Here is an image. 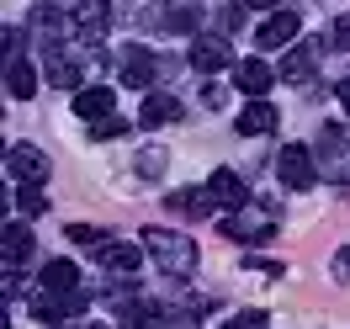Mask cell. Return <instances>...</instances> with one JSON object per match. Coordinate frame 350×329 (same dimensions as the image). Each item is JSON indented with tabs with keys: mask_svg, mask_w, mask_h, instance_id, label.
<instances>
[{
	"mask_svg": "<svg viewBox=\"0 0 350 329\" xmlns=\"http://www.w3.org/2000/svg\"><path fill=\"white\" fill-rule=\"evenodd\" d=\"M117 75H122V85L144 90V85H154V75H159V59H154L149 48L128 43V48H117Z\"/></svg>",
	"mask_w": 350,
	"mask_h": 329,
	"instance_id": "3957f363",
	"label": "cell"
},
{
	"mask_svg": "<svg viewBox=\"0 0 350 329\" xmlns=\"http://www.w3.org/2000/svg\"><path fill=\"white\" fill-rule=\"evenodd\" d=\"M297 32H303V16H297V11H276V16L255 32V43H260V48H286Z\"/></svg>",
	"mask_w": 350,
	"mask_h": 329,
	"instance_id": "30bf717a",
	"label": "cell"
},
{
	"mask_svg": "<svg viewBox=\"0 0 350 329\" xmlns=\"http://www.w3.org/2000/svg\"><path fill=\"white\" fill-rule=\"evenodd\" d=\"M223 101H228V96H223V85H202V107H207V111H218Z\"/></svg>",
	"mask_w": 350,
	"mask_h": 329,
	"instance_id": "4316f807",
	"label": "cell"
},
{
	"mask_svg": "<svg viewBox=\"0 0 350 329\" xmlns=\"http://www.w3.org/2000/svg\"><path fill=\"white\" fill-rule=\"evenodd\" d=\"M144 22L159 27V32H191V27H197V11H191V5H159V11H149Z\"/></svg>",
	"mask_w": 350,
	"mask_h": 329,
	"instance_id": "5bb4252c",
	"label": "cell"
},
{
	"mask_svg": "<svg viewBox=\"0 0 350 329\" xmlns=\"http://www.w3.org/2000/svg\"><path fill=\"white\" fill-rule=\"evenodd\" d=\"M32 250H38L32 228H27V223H5V234H0V255H5V271L27 265V261H32Z\"/></svg>",
	"mask_w": 350,
	"mask_h": 329,
	"instance_id": "ba28073f",
	"label": "cell"
},
{
	"mask_svg": "<svg viewBox=\"0 0 350 329\" xmlns=\"http://www.w3.org/2000/svg\"><path fill=\"white\" fill-rule=\"evenodd\" d=\"M223 239H239V244H265L271 234H276V218H265V213H228V218L218 223Z\"/></svg>",
	"mask_w": 350,
	"mask_h": 329,
	"instance_id": "277c9868",
	"label": "cell"
},
{
	"mask_svg": "<svg viewBox=\"0 0 350 329\" xmlns=\"http://www.w3.org/2000/svg\"><path fill=\"white\" fill-rule=\"evenodd\" d=\"M43 287L48 292H80V265L75 261H48L43 265Z\"/></svg>",
	"mask_w": 350,
	"mask_h": 329,
	"instance_id": "ac0fdd59",
	"label": "cell"
},
{
	"mask_svg": "<svg viewBox=\"0 0 350 329\" xmlns=\"http://www.w3.org/2000/svg\"><path fill=\"white\" fill-rule=\"evenodd\" d=\"M165 165H170V159H165V149H144V154H138V176H159Z\"/></svg>",
	"mask_w": 350,
	"mask_h": 329,
	"instance_id": "cb8c5ba5",
	"label": "cell"
},
{
	"mask_svg": "<svg viewBox=\"0 0 350 329\" xmlns=\"http://www.w3.org/2000/svg\"><path fill=\"white\" fill-rule=\"evenodd\" d=\"M223 329H271V313H265V308H250V313H234Z\"/></svg>",
	"mask_w": 350,
	"mask_h": 329,
	"instance_id": "7402d4cb",
	"label": "cell"
},
{
	"mask_svg": "<svg viewBox=\"0 0 350 329\" xmlns=\"http://www.w3.org/2000/svg\"><path fill=\"white\" fill-rule=\"evenodd\" d=\"M128 133V122L122 117H107V122H96V138H122Z\"/></svg>",
	"mask_w": 350,
	"mask_h": 329,
	"instance_id": "484cf974",
	"label": "cell"
},
{
	"mask_svg": "<svg viewBox=\"0 0 350 329\" xmlns=\"http://www.w3.org/2000/svg\"><path fill=\"white\" fill-rule=\"evenodd\" d=\"M64 234L75 244H101V239H107V228H96V223H64Z\"/></svg>",
	"mask_w": 350,
	"mask_h": 329,
	"instance_id": "603a6c76",
	"label": "cell"
},
{
	"mask_svg": "<svg viewBox=\"0 0 350 329\" xmlns=\"http://www.w3.org/2000/svg\"><path fill=\"white\" fill-rule=\"evenodd\" d=\"M319 53H324V43L292 48V53L282 59V80H286V85H308V80H313V69H319Z\"/></svg>",
	"mask_w": 350,
	"mask_h": 329,
	"instance_id": "9c48e42d",
	"label": "cell"
},
{
	"mask_svg": "<svg viewBox=\"0 0 350 329\" xmlns=\"http://www.w3.org/2000/svg\"><path fill=\"white\" fill-rule=\"evenodd\" d=\"M107 22H111V5H107V0H80L69 27H75L80 43H101V38H107Z\"/></svg>",
	"mask_w": 350,
	"mask_h": 329,
	"instance_id": "8992f818",
	"label": "cell"
},
{
	"mask_svg": "<svg viewBox=\"0 0 350 329\" xmlns=\"http://www.w3.org/2000/svg\"><path fill=\"white\" fill-rule=\"evenodd\" d=\"M250 11H271V5H282V0H244Z\"/></svg>",
	"mask_w": 350,
	"mask_h": 329,
	"instance_id": "4dcf8cb0",
	"label": "cell"
},
{
	"mask_svg": "<svg viewBox=\"0 0 350 329\" xmlns=\"http://www.w3.org/2000/svg\"><path fill=\"white\" fill-rule=\"evenodd\" d=\"M340 107L350 111V80H345V85H340Z\"/></svg>",
	"mask_w": 350,
	"mask_h": 329,
	"instance_id": "1f68e13d",
	"label": "cell"
},
{
	"mask_svg": "<svg viewBox=\"0 0 350 329\" xmlns=\"http://www.w3.org/2000/svg\"><path fill=\"white\" fill-rule=\"evenodd\" d=\"M276 176H282V186H292V192H308V186L319 181V165H313V154H308L303 144H286V149L276 154Z\"/></svg>",
	"mask_w": 350,
	"mask_h": 329,
	"instance_id": "7a4b0ae2",
	"label": "cell"
},
{
	"mask_svg": "<svg viewBox=\"0 0 350 329\" xmlns=\"http://www.w3.org/2000/svg\"><path fill=\"white\" fill-rule=\"evenodd\" d=\"M207 192H213V197H218L223 207H234V213H239V207H244V197H250V192H244V181L234 176V170H213Z\"/></svg>",
	"mask_w": 350,
	"mask_h": 329,
	"instance_id": "2e32d148",
	"label": "cell"
},
{
	"mask_svg": "<svg viewBox=\"0 0 350 329\" xmlns=\"http://www.w3.org/2000/svg\"><path fill=\"white\" fill-rule=\"evenodd\" d=\"M234 80H239L244 96H255V101H260L276 75H271V64H260V59H244V64H234Z\"/></svg>",
	"mask_w": 350,
	"mask_h": 329,
	"instance_id": "4fadbf2b",
	"label": "cell"
},
{
	"mask_svg": "<svg viewBox=\"0 0 350 329\" xmlns=\"http://www.w3.org/2000/svg\"><path fill=\"white\" fill-rule=\"evenodd\" d=\"M170 207L175 213H191V218H207V213L218 207V197H213V192H175Z\"/></svg>",
	"mask_w": 350,
	"mask_h": 329,
	"instance_id": "44dd1931",
	"label": "cell"
},
{
	"mask_svg": "<svg viewBox=\"0 0 350 329\" xmlns=\"http://www.w3.org/2000/svg\"><path fill=\"white\" fill-rule=\"evenodd\" d=\"M101 265H107V276L117 271V276H133L138 265H144V255L133 250V244H101Z\"/></svg>",
	"mask_w": 350,
	"mask_h": 329,
	"instance_id": "e0dca14e",
	"label": "cell"
},
{
	"mask_svg": "<svg viewBox=\"0 0 350 329\" xmlns=\"http://www.w3.org/2000/svg\"><path fill=\"white\" fill-rule=\"evenodd\" d=\"M186 59H191V69L213 75V69H228V64H234V48H228V38H197Z\"/></svg>",
	"mask_w": 350,
	"mask_h": 329,
	"instance_id": "52a82bcc",
	"label": "cell"
},
{
	"mask_svg": "<svg viewBox=\"0 0 350 329\" xmlns=\"http://www.w3.org/2000/svg\"><path fill=\"white\" fill-rule=\"evenodd\" d=\"M334 276H340V282H350V244L334 255Z\"/></svg>",
	"mask_w": 350,
	"mask_h": 329,
	"instance_id": "f546056e",
	"label": "cell"
},
{
	"mask_svg": "<svg viewBox=\"0 0 350 329\" xmlns=\"http://www.w3.org/2000/svg\"><path fill=\"white\" fill-rule=\"evenodd\" d=\"M144 250H149L154 265H159V271H170V276H186V271L197 265V239L170 234V228H144Z\"/></svg>",
	"mask_w": 350,
	"mask_h": 329,
	"instance_id": "6da1fadb",
	"label": "cell"
},
{
	"mask_svg": "<svg viewBox=\"0 0 350 329\" xmlns=\"http://www.w3.org/2000/svg\"><path fill=\"white\" fill-rule=\"evenodd\" d=\"M175 117H180V101H175V96H149L144 111H138L144 128H165V122H175Z\"/></svg>",
	"mask_w": 350,
	"mask_h": 329,
	"instance_id": "ffe728a7",
	"label": "cell"
},
{
	"mask_svg": "<svg viewBox=\"0 0 350 329\" xmlns=\"http://www.w3.org/2000/svg\"><path fill=\"white\" fill-rule=\"evenodd\" d=\"M239 22H244V11H239V5H228V11L218 16V27H223V32H239Z\"/></svg>",
	"mask_w": 350,
	"mask_h": 329,
	"instance_id": "f1b7e54d",
	"label": "cell"
},
{
	"mask_svg": "<svg viewBox=\"0 0 350 329\" xmlns=\"http://www.w3.org/2000/svg\"><path fill=\"white\" fill-rule=\"evenodd\" d=\"M334 48H340V53H350V16H340V22H334Z\"/></svg>",
	"mask_w": 350,
	"mask_h": 329,
	"instance_id": "83f0119b",
	"label": "cell"
},
{
	"mask_svg": "<svg viewBox=\"0 0 350 329\" xmlns=\"http://www.w3.org/2000/svg\"><path fill=\"white\" fill-rule=\"evenodd\" d=\"M48 207V197L38 192V186H22V213H43Z\"/></svg>",
	"mask_w": 350,
	"mask_h": 329,
	"instance_id": "d4e9b609",
	"label": "cell"
},
{
	"mask_svg": "<svg viewBox=\"0 0 350 329\" xmlns=\"http://www.w3.org/2000/svg\"><path fill=\"white\" fill-rule=\"evenodd\" d=\"M32 90H38V69H32V64L22 59V53H16V59L5 64V96H16V101H27Z\"/></svg>",
	"mask_w": 350,
	"mask_h": 329,
	"instance_id": "9a60e30c",
	"label": "cell"
},
{
	"mask_svg": "<svg viewBox=\"0 0 350 329\" xmlns=\"http://www.w3.org/2000/svg\"><path fill=\"white\" fill-rule=\"evenodd\" d=\"M48 85H53V90H75V85H80V64L64 59L59 48H48Z\"/></svg>",
	"mask_w": 350,
	"mask_h": 329,
	"instance_id": "d6986e66",
	"label": "cell"
},
{
	"mask_svg": "<svg viewBox=\"0 0 350 329\" xmlns=\"http://www.w3.org/2000/svg\"><path fill=\"white\" fill-rule=\"evenodd\" d=\"M276 122H282V111L271 107L265 96H260V101H250V107L239 111V133H244V138H260V133H276Z\"/></svg>",
	"mask_w": 350,
	"mask_h": 329,
	"instance_id": "8fae6325",
	"label": "cell"
},
{
	"mask_svg": "<svg viewBox=\"0 0 350 329\" xmlns=\"http://www.w3.org/2000/svg\"><path fill=\"white\" fill-rule=\"evenodd\" d=\"M5 170H11V181H22V186H43L48 181V154L32 149V144H16V149L5 154Z\"/></svg>",
	"mask_w": 350,
	"mask_h": 329,
	"instance_id": "5b68a950",
	"label": "cell"
},
{
	"mask_svg": "<svg viewBox=\"0 0 350 329\" xmlns=\"http://www.w3.org/2000/svg\"><path fill=\"white\" fill-rule=\"evenodd\" d=\"M111 85H90V90H80L75 96V117H85V122H107L111 117Z\"/></svg>",
	"mask_w": 350,
	"mask_h": 329,
	"instance_id": "7c38bea8",
	"label": "cell"
}]
</instances>
